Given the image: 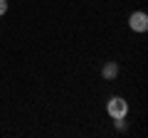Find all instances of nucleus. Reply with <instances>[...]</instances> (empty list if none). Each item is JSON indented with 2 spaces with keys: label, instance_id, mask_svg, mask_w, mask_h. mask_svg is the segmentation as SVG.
Segmentation results:
<instances>
[{
  "label": "nucleus",
  "instance_id": "2",
  "mask_svg": "<svg viewBox=\"0 0 148 138\" xmlns=\"http://www.w3.org/2000/svg\"><path fill=\"white\" fill-rule=\"evenodd\" d=\"M128 27H131L133 32H146L148 30V15L146 12H131V17H128Z\"/></svg>",
  "mask_w": 148,
  "mask_h": 138
},
{
  "label": "nucleus",
  "instance_id": "4",
  "mask_svg": "<svg viewBox=\"0 0 148 138\" xmlns=\"http://www.w3.org/2000/svg\"><path fill=\"white\" fill-rule=\"evenodd\" d=\"M8 12V0H0V15H5Z\"/></svg>",
  "mask_w": 148,
  "mask_h": 138
},
{
  "label": "nucleus",
  "instance_id": "1",
  "mask_svg": "<svg viewBox=\"0 0 148 138\" xmlns=\"http://www.w3.org/2000/svg\"><path fill=\"white\" fill-rule=\"evenodd\" d=\"M106 111H109V116L116 121V118H126L128 113V104L126 99H121V96H111L109 104H106Z\"/></svg>",
  "mask_w": 148,
  "mask_h": 138
},
{
  "label": "nucleus",
  "instance_id": "3",
  "mask_svg": "<svg viewBox=\"0 0 148 138\" xmlns=\"http://www.w3.org/2000/svg\"><path fill=\"white\" fill-rule=\"evenodd\" d=\"M101 74H104V79H116V74H119L116 62H106L104 69H101Z\"/></svg>",
  "mask_w": 148,
  "mask_h": 138
}]
</instances>
